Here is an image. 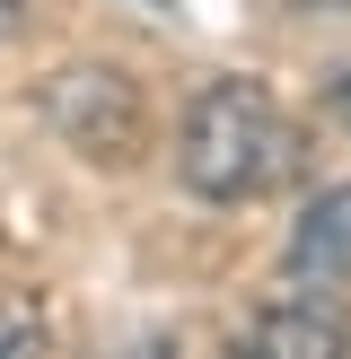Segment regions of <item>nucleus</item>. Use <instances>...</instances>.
Here are the masks:
<instances>
[{
  "mask_svg": "<svg viewBox=\"0 0 351 359\" xmlns=\"http://www.w3.org/2000/svg\"><path fill=\"white\" fill-rule=\"evenodd\" d=\"M290 280H316V290H343L351 280V184H325L290 228Z\"/></svg>",
  "mask_w": 351,
  "mask_h": 359,
  "instance_id": "obj_4",
  "label": "nucleus"
},
{
  "mask_svg": "<svg viewBox=\"0 0 351 359\" xmlns=\"http://www.w3.org/2000/svg\"><path fill=\"white\" fill-rule=\"evenodd\" d=\"M123 359H167V342H158V333H150V342H140V351H123Z\"/></svg>",
  "mask_w": 351,
  "mask_h": 359,
  "instance_id": "obj_7",
  "label": "nucleus"
},
{
  "mask_svg": "<svg viewBox=\"0 0 351 359\" xmlns=\"http://www.w3.org/2000/svg\"><path fill=\"white\" fill-rule=\"evenodd\" d=\"M9 27H18V0H0V35H9Z\"/></svg>",
  "mask_w": 351,
  "mask_h": 359,
  "instance_id": "obj_8",
  "label": "nucleus"
},
{
  "mask_svg": "<svg viewBox=\"0 0 351 359\" xmlns=\"http://www.w3.org/2000/svg\"><path fill=\"white\" fill-rule=\"evenodd\" d=\"M0 359H44V316H27V307L0 316Z\"/></svg>",
  "mask_w": 351,
  "mask_h": 359,
  "instance_id": "obj_5",
  "label": "nucleus"
},
{
  "mask_svg": "<svg viewBox=\"0 0 351 359\" xmlns=\"http://www.w3.org/2000/svg\"><path fill=\"white\" fill-rule=\"evenodd\" d=\"M237 359H351V325L333 298H281V307L255 316Z\"/></svg>",
  "mask_w": 351,
  "mask_h": 359,
  "instance_id": "obj_3",
  "label": "nucleus"
},
{
  "mask_svg": "<svg viewBox=\"0 0 351 359\" xmlns=\"http://www.w3.org/2000/svg\"><path fill=\"white\" fill-rule=\"evenodd\" d=\"M176 175L202 202H263L298 175V123L272 105V88L255 79H211L185 105L176 132Z\"/></svg>",
  "mask_w": 351,
  "mask_h": 359,
  "instance_id": "obj_1",
  "label": "nucleus"
},
{
  "mask_svg": "<svg viewBox=\"0 0 351 359\" xmlns=\"http://www.w3.org/2000/svg\"><path fill=\"white\" fill-rule=\"evenodd\" d=\"M325 97H333V114L351 123V70H333V88H325Z\"/></svg>",
  "mask_w": 351,
  "mask_h": 359,
  "instance_id": "obj_6",
  "label": "nucleus"
},
{
  "mask_svg": "<svg viewBox=\"0 0 351 359\" xmlns=\"http://www.w3.org/2000/svg\"><path fill=\"white\" fill-rule=\"evenodd\" d=\"M53 123H62V140L79 158H97V167H123V158L140 149V97L123 70H62L53 79Z\"/></svg>",
  "mask_w": 351,
  "mask_h": 359,
  "instance_id": "obj_2",
  "label": "nucleus"
}]
</instances>
